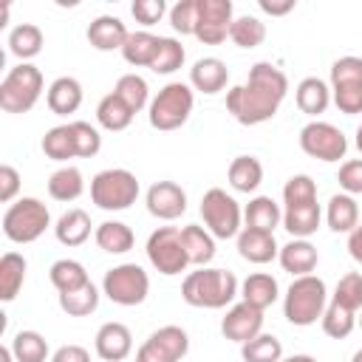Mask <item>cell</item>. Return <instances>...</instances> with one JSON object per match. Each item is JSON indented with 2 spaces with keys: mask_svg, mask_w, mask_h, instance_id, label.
<instances>
[{
  "mask_svg": "<svg viewBox=\"0 0 362 362\" xmlns=\"http://www.w3.org/2000/svg\"><path fill=\"white\" fill-rule=\"evenodd\" d=\"M288 90V79L272 62H257L249 71V82L226 93V110L240 124H260L272 119Z\"/></svg>",
  "mask_w": 362,
  "mask_h": 362,
  "instance_id": "cell-1",
  "label": "cell"
},
{
  "mask_svg": "<svg viewBox=\"0 0 362 362\" xmlns=\"http://www.w3.org/2000/svg\"><path fill=\"white\" fill-rule=\"evenodd\" d=\"M235 294H238V280L226 269L189 272L181 286V297L195 308H223L226 303H232Z\"/></svg>",
  "mask_w": 362,
  "mask_h": 362,
  "instance_id": "cell-2",
  "label": "cell"
},
{
  "mask_svg": "<svg viewBox=\"0 0 362 362\" xmlns=\"http://www.w3.org/2000/svg\"><path fill=\"white\" fill-rule=\"evenodd\" d=\"M283 314L291 325H314L325 314V283L314 274L297 277L283 303Z\"/></svg>",
  "mask_w": 362,
  "mask_h": 362,
  "instance_id": "cell-3",
  "label": "cell"
},
{
  "mask_svg": "<svg viewBox=\"0 0 362 362\" xmlns=\"http://www.w3.org/2000/svg\"><path fill=\"white\" fill-rule=\"evenodd\" d=\"M42 93V74L34 65H17L0 82V107L6 113H28Z\"/></svg>",
  "mask_w": 362,
  "mask_h": 362,
  "instance_id": "cell-4",
  "label": "cell"
},
{
  "mask_svg": "<svg viewBox=\"0 0 362 362\" xmlns=\"http://www.w3.org/2000/svg\"><path fill=\"white\" fill-rule=\"evenodd\" d=\"M90 198L99 209L107 212L127 209L139 198V181L130 170H102L90 181Z\"/></svg>",
  "mask_w": 362,
  "mask_h": 362,
  "instance_id": "cell-5",
  "label": "cell"
},
{
  "mask_svg": "<svg viewBox=\"0 0 362 362\" xmlns=\"http://www.w3.org/2000/svg\"><path fill=\"white\" fill-rule=\"evenodd\" d=\"M48 226V209L37 198H20L11 204L3 215V232L14 243H31L37 240Z\"/></svg>",
  "mask_w": 362,
  "mask_h": 362,
  "instance_id": "cell-6",
  "label": "cell"
},
{
  "mask_svg": "<svg viewBox=\"0 0 362 362\" xmlns=\"http://www.w3.org/2000/svg\"><path fill=\"white\" fill-rule=\"evenodd\" d=\"M192 113V90L181 82H170L150 105V124L156 130H178Z\"/></svg>",
  "mask_w": 362,
  "mask_h": 362,
  "instance_id": "cell-7",
  "label": "cell"
},
{
  "mask_svg": "<svg viewBox=\"0 0 362 362\" xmlns=\"http://www.w3.org/2000/svg\"><path fill=\"white\" fill-rule=\"evenodd\" d=\"M201 218L215 238H235L240 229V206L221 187H212L201 198Z\"/></svg>",
  "mask_w": 362,
  "mask_h": 362,
  "instance_id": "cell-8",
  "label": "cell"
},
{
  "mask_svg": "<svg viewBox=\"0 0 362 362\" xmlns=\"http://www.w3.org/2000/svg\"><path fill=\"white\" fill-rule=\"evenodd\" d=\"M105 294L116 303V305H139L144 303L147 291H150V277L141 266L136 263H122L110 272H105Z\"/></svg>",
  "mask_w": 362,
  "mask_h": 362,
  "instance_id": "cell-9",
  "label": "cell"
},
{
  "mask_svg": "<svg viewBox=\"0 0 362 362\" xmlns=\"http://www.w3.org/2000/svg\"><path fill=\"white\" fill-rule=\"evenodd\" d=\"M147 257L161 274H181L189 266L181 232L175 226H158L147 240Z\"/></svg>",
  "mask_w": 362,
  "mask_h": 362,
  "instance_id": "cell-10",
  "label": "cell"
},
{
  "mask_svg": "<svg viewBox=\"0 0 362 362\" xmlns=\"http://www.w3.org/2000/svg\"><path fill=\"white\" fill-rule=\"evenodd\" d=\"M300 147L305 156L320 158V161H339L348 150V141L342 130H337L328 122H308L300 130Z\"/></svg>",
  "mask_w": 362,
  "mask_h": 362,
  "instance_id": "cell-11",
  "label": "cell"
},
{
  "mask_svg": "<svg viewBox=\"0 0 362 362\" xmlns=\"http://www.w3.org/2000/svg\"><path fill=\"white\" fill-rule=\"evenodd\" d=\"M232 25V3L229 0H198V23L195 37L206 45H218L226 40Z\"/></svg>",
  "mask_w": 362,
  "mask_h": 362,
  "instance_id": "cell-12",
  "label": "cell"
},
{
  "mask_svg": "<svg viewBox=\"0 0 362 362\" xmlns=\"http://www.w3.org/2000/svg\"><path fill=\"white\" fill-rule=\"evenodd\" d=\"M263 328V311L249 305V303H238L226 311V317L221 320V334L232 342H249L260 334Z\"/></svg>",
  "mask_w": 362,
  "mask_h": 362,
  "instance_id": "cell-13",
  "label": "cell"
},
{
  "mask_svg": "<svg viewBox=\"0 0 362 362\" xmlns=\"http://www.w3.org/2000/svg\"><path fill=\"white\" fill-rule=\"evenodd\" d=\"M147 209L161 221H173L187 209V192L175 181H156L147 189Z\"/></svg>",
  "mask_w": 362,
  "mask_h": 362,
  "instance_id": "cell-14",
  "label": "cell"
},
{
  "mask_svg": "<svg viewBox=\"0 0 362 362\" xmlns=\"http://www.w3.org/2000/svg\"><path fill=\"white\" fill-rule=\"evenodd\" d=\"M133 348V337H130V328L122 325V322H105L96 334V354L105 359V362H119L130 354Z\"/></svg>",
  "mask_w": 362,
  "mask_h": 362,
  "instance_id": "cell-15",
  "label": "cell"
},
{
  "mask_svg": "<svg viewBox=\"0 0 362 362\" xmlns=\"http://www.w3.org/2000/svg\"><path fill=\"white\" fill-rule=\"evenodd\" d=\"M127 28L119 17H110V14H102L96 17L90 25H88V42L96 48V51H116V48H124L127 42Z\"/></svg>",
  "mask_w": 362,
  "mask_h": 362,
  "instance_id": "cell-16",
  "label": "cell"
},
{
  "mask_svg": "<svg viewBox=\"0 0 362 362\" xmlns=\"http://www.w3.org/2000/svg\"><path fill=\"white\" fill-rule=\"evenodd\" d=\"M189 79H192V85H195L201 93H218V90H223L226 82H229V68H226V62H221L218 57H204V59H198V62L192 65Z\"/></svg>",
  "mask_w": 362,
  "mask_h": 362,
  "instance_id": "cell-17",
  "label": "cell"
},
{
  "mask_svg": "<svg viewBox=\"0 0 362 362\" xmlns=\"http://www.w3.org/2000/svg\"><path fill=\"white\" fill-rule=\"evenodd\" d=\"M238 252L243 260L249 263H269L277 255V243L272 232H260V229H243L238 235Z\"/></svg>",
  "mask_w": 362,
  "mask_h": 362,
  "instance_id": "cell-18",
  "label": "cell"
},
{
  "mask_svg": "<svg viewBox=\"0 0 362 362\" xmlns=\"http://www.w3.org/2000/svg\"><path fill=\"white\" fill-rule=\"evenodd\" d=\"M82 105V85L74 76H59L48 88V107L57 116H68Z\"/></svg>",
  "mask_w": 362,
  "mask_h": 362,
  "instance_id": "cell-19",
  "label": "cell"
},
{
  "mask_svg": "<svg viewBox=\"0 0 362 362\" xmlns=\"http://www.w3.org/2000/svg\"><path fill=\"white\" fill-rule=\"evenodd\" d=\"M280 266L297 277H305L317 269V249L308 240H291L280 249Z\"/></svg>",
  "mask_w": 362,
  "mask_h": 362,
  "instance_id": "cell-20",
  "label": "cell"
},
{
  "mask_svg": "<svg viewBox=\"0 0 362 362\" xmlns=\"http://www.w3.org/2000/svg\"><path fill=\"white\" fill-rule=\"evenodd\" d=\"M25 269H28L25 257L17 252H6L0 257V300L3 303H11L17 297V291L25 283Z\"/></svg>",
  "mask_w": 362,
  "mask_h": 362,
  "instance_id": "cell-21",
  "label": "cell"
},
{
  "mask_svg": "<svg viewBox=\"0 0 362 362\" xmlns=\"http://www.w3.org/2000/svg\"><path fill=\"white\" fill-rule=\"evenodd\" d=\"M54 232H57V240H59L62 246H79V243H85L88 235H90V218H88L85 209H68V212L57 221Z\"/></svg>",
  "mask_w": 362,
  "mask_h": 362,
  "instance_id": "cell-22",
  "label": "cell"
},
{
  "mask_svg": "<svg viewBox=\"0 0 362 362\" xmlns=\"http://www.w3.org/2000/svg\"><path fill=\"white\" fill-rule=\"evenodd\" d=\"M181 243L187 249L189 263H195V266H204L215 257V240L204 226H184L181 229Z\"/></svg>",
  "mask_w": 362,
  "mask_h": 362,
  "instance_id": "cell-23",
  "label": "cell"
},
{
  "mask_svg": "<svg viewBox=\"0 0 362 362\" xmlns=\"http://www.w3.org/2000/svg\"><path fill=\"white\" fill-rule=\"evenodd\" d=\"M274 300H277V280L272 274L257 272V274H249L243 280V303H249V305H255V308L263 311Z\"/></svg>",
  "mask_w": 362,
  "mask_h": 362,
  "instance_id": "cell-24",
  "label": "cell"
},
{
  "mask_svg": "<svg viewBox=\"0 0 362 362\" xmlns=\"http://www.w3.org/2000/svg\"><path fill=\"white\" fill-rule=\"evenodd\" d=\"M158 45H161V37H153V34H147V31H136V34L127 37L122 54H124V59H127L130 65H147V68H150V65L156 62Z\"/></svg>",
  "mask_w": 362,
  "mask_h": 362,
  "instance_id": "cell-25",
  "label": "cell"
},
{
  "mask_svg": "<svg viewBox=\"0 0 362 362\" xmlns=\"http://www.w3.org/2000/svg\"><path fill=\"white\" fill-rule=\"evenodd\" d=\"M260 181H263V167L255 156H238L229 164V184L238 192H252V189H257Z\"/></svg>",
  "mask_w": 362,
  "mask_h": 362,
  "instance_id": "cell-26",
  "label": "cell"
},
{
  "mask_svg": "<svg viewBox=\"0 0 362 362\" xmlns=\"http://www.w3.org/2000/svg\"><path fill=\"white\" fill-rule=\"evenodd\" d=\"M320 204H305V206H294V209H286V215H283V226H286V232L288 235H294V238H308V235H314L317 232V226H320Z\"/></svg>",
  "mask_w": 362,
  "mask_h": 362,
  "instance_id": "cell-27",
  "label": "cell"
},
{
  "mask_svg": "<svg viewBox=\"0 0 362 362\" xmlns=\"http://www.w3.org/2000/svg\"><path fill=\"white\" fill-rule=\"evenodd\" d=\"M280 206L269 198V195H257L255 201H249L246 206V226L249 229H260V232H274V226L280 223Z\"/></svg>",
  "mask_w": 362,
  "mask_h": 362,
  "instance_id": "cell-28",
  "label": "cell"
},
{
  "mask_svg": "<svg viewBox=\"0 0 362 362\" xmlns=\"http://www.w3.org/2000/svg\"><path fill=\"white\" fill-rule=\"evenodd\" d=\"M48 277H51V283H54V288H57L59 294L76 291V288H82L85 283H90L85 266L76 263V260H57V263L51 266Z\"/></svg>",
  "mask_w": 362,
  "mask_h": 362,
  "instance_id": "cell-29",
  "label": "cell"
},
{
  "mask_svg": "<svg viewBox=\"0 0 362 362\" xmlns=\"http://www.w3.org/2000/svg\"><path fill=\"white\" fill-rule=\"evenodd\" d=\"M297 107L308 116H317V113H325L328 107V88L322 79L317 76H308L297 85Z\"/></svg>",
  "mask_w": 362,
  "mask_h": 362,
  "instance_id": "cell-30",
  "label": "cell"
},
{
  "mask_svg": "<svg viewBox=\"0 0 362 362\" xmlns=\"http://www.w3.org/2000/svg\"><path fill=\"white\" fill-rule=\"evenodd\" d=\"M82 173L76 167H62L48 178V195L54 201H76L82 195Z\"/></svg>",
  "mask_w": 362,
  "mask_h": 362,
  "instance_id": "cell-31",
  "label": "cell"
},
{
  "mask_svg": "<svg viewBox=\"0 0 362 362\" xmlns=\"http://www.w3.org/2000/svg\"><path fill=\"white\" fill-rule=\"evenodd\" d=\"M96 119H99V124L105 127V130H124L130 122H133V110L116 96V93H107L102 102H99V107H96Z\"/></svg>",
  "mask_w": 362,
  "mask_h": 362,
  "instance_id": "cell-32",
  "label": "cell"
},
{
  "mask_svg": "<svg viewBox=\"0 0 362 362\" xmlns=\"http://www.w3.org/2000/svg\"><path fill=\"white\" fill-rule=\"evenodd\" d=\"M359 221V206L351 195H334L328 201V226L334 232H354Z\"/></svg>",
  "mask_w": 362,
  "mask_h": 362,
  "instance_id": "cell-33",
  "label": "cell"
},
{
  "mask_svg": "<svg viewBox=\"0 0 362 362\" xmlns=\"http://www.w3.org/2000/svg\"><path fill=\"white\" fill-rule=\"evenodd\" d=\"M96 243H99V249H105L110 255H124L133 249V232H130V226H124L119 221H107L96 229Z\"/></svg>",
  "mask_w": 362,
  "mask_h": 362,
  "instance_id": "cell-34",
  "label": "cell"
},
{
  "mask_svg": "<svg viewBox=\"0 0 362 362\" xmlns=\"http://www.w3.org/2000/svg\"><path fill=\"white\" fill-rule=\"evenodd\" d=\"M99 305V291L93 283H85L82 288L76 291H68V294H59V308L68 314V317H88L93 314Z\"/></svg>",
  "mask_w": 362,
  "mask_h": 362,
  "instance_id": "cell-35",
  "label": "cell"
},
{
  "mask_svg": "<svg viewBox=\"0 0 362 362\" xmlns=\"http://www.w3.org/2000/svg\"><path fill=\"white\" fill-rule=\"evenodd\" d=\"M8 48H11L14 57L31 59V57H37L42 51V31L37 25H31V23H23L8 34Z\"/></svg>",
  "mask_w": 362,
  "mask_h": 362,
  "instance_id": "cell-36",
  "label": "cell"
},
{
  "mask_svg": "<svg viewBox=\"0 0 362 362\" xmlns=\"http://www.w3.org/2000/svg\"><path fill=\"white\" fill-rule=\"evenodd\" d=\"M42 153H45L51 161H68L71 156H76V144H74L71 124L51 127V130L42 136Z\"/></svg>",
  "mask_w": 362,
  "mask_h": 362,
  "instance_id": "cell-37",
  "label": "cell"
},
{
  "mask_svg": "<svg viewBox=\"0 0 362 362\" xmlns=\"http://www.w3.org/2000/svg\"><path fill=\"white\" fill-rule=\"evenodd\" d=\"M240 356H243V362H280L283 345L272 334H257L255 339L240 345Z\"/></svg>",
  "mask_w": 362,
  "mask_h": 362,
  "instance_id": "cell-38",
  "label": "cell"
},
{
  "mask_svg": "<svg viewBox=\"0 0 362 362\" xmlns=\"http://www.w3.org/2000/svg\"><path fill=\"white\" fill-rule=\"evenodd\" d=\"M11 354L17 362H45L48 356V342L37 331H20L11 339Z\"/></svg>",
  "mask_w": 362,
  "mask_h": 362,
  "instance_id": "cell-39",
  "label": "cell"
},
{
  "mask_svg": "<svg viewBox=\"0 0 362 362\" xmlns=\"http://www.w3.org/2000/svg\"><path fill=\"white\" fill-rule=\"evenodd\" d=\"M229 37H232V42L240 45V48H257V45L266 40V25H263L257 17H249V14H246V17L232 20Z\"/></svg>",
  "mask_w": 362,
  "mask_h": 362,
  "instance_id": "cell-40",
  "label": "cell"
},
{
  "mask_svg": "<svg viewBox=\"0 0 362 362\" xmlns=\"http://www.w3.org/2000/svg\"><path fill=\"white\" fill-rule=\"evenodd\" d=\"M113 93H116L133 113L141 110V107L147 105V82H144L141 76H136V74H124V76H119Z\"/></svg>",
  "mask_w": 362,
  "mask_h": 362,
  "instance_id": "cell-41",
  "label": "cell"
},
{
  "mask_svg": "<svg viewBox=\"0 0 362 362\" xmlns=\"http://www.w3.org/2000/svg\"><path fill=\"white\" fill-rule=\"evenodd\" d=\"M283 201H286V209L317 204V184L308 175H291L283 187Z\"/></svg>",
  "mask_w": 362,
  "mask_h": 362,
  "instance_id": "cell-42",
  "label": "cell"
},
{
  "mask_svg": "<svg viewBox=\"0 0 362 362\" xmlns=\"http://www.w3.org/2000/svg\"><path fill=\"white\" fill-rule=\"evenodd\" d=\"M334 305H342L345 311L356 314L362 308V274L359 272H348L334 291Z\"/></svg>",
  "mask_w": 362,
  "mask_h": 362,
  "instance_id": "cell-43",
  "label": "cell"
},
{
  "mask_svg": "<svg viewBox=\"0 0 362 362\" xmlns=\"http://www.w3.org/2000/svg\"><path fill=\"white\" fill-rule=\"evenodd\" d=\"M184 65V45L173 37H161V45H158V54H156V62L150 65V71L156 74H173Z\"/></svg>",
  "mask_w": 362,
  "mask_h": 362,
  "instance_id": "cell-44",
  "label": "cell"
},
{
  "mask_svg": "<svg viewBox=\"0 0 362 362\" xmlns=\"http://www.w3.org/2000/svg\"><path fill=\"white\" fill-rule=\"evenodd\" d=\"M153 342H158L175 362L178 359H184L187 356V351H189V337H187V331L184 328H178V325H164V328H158L153 337H150Z\"/></svg>",
  "mask_w": 362,
  "mask_h": 362,
  "instance_id": "cell-45",
  "label": "cell"
},
{
  "mask_svg": "<svg viewBox=\"0 0 362 362\" xmlns=\"http://www.w3.org/2000/svg\"><path fill=\"white\" fill-rule=\"evenodd\" d=\"M354 314L351 311H345L342 305H328L325 308V314H322V331L331 337V339H345L351 331H354Z\"/></svg>",
  "mask_w": 362,
  "mask_h": 362,
  "instance_id": "cell-46",
  "label": "cell"
},
{
  "mask_svg": "<svg viewBox=\"0 0 362 362\" xmlns=\"http://www.w3.org/2000/svg\"><path fill=\"white\" fill-rule=\"evenodd\" d=\"M71 133H74V144H76V156L82 158H93L102 147V136L96 133V127H90L88 122H74L71 124Z\"/></svg>",
  "mask_w": 362,
  "mask_h": 362,
  "instance_id": "cell-47",
  "label": "cell"
},
{
  "mask_svg": "<svg viewBox=\"0 0 362 362\" xmlns=\"http://www.w3.org/2000/svg\"><path fill=\"white\" fill-rule=\"evenodd\" d=\"M170 23L178 34H195L198 23V0H178L170 11Z\"/></svg>",
  "mask_w": 362,
  "mask_h": 362,
  "instance_id": "cell-48",
  "label": "cell"
},
{
  "mask_svg": "<svg viewBox=\"0 0 362 362\" xmlns=\"http://www.w3.org/2000/svg\"><path fill=\"white\" fill-rule=\"evenodd\" d=\"M334 102L342 113L354 116L362 113V82H345V85H334Z\"/></svg>",
  "mask_w": 362,
  "mask_h": 362,
  "instance_id": "cell-49",
  "label": "cell"
},
{
  "mask_svg": "<svg viewBox=\"0 0 362 362\" xmlns=\"http://www.w3.org/2000/svg\"><path fill=\"white\" fill-rule=\"evenodd\" d=\"M345 82H362V59L359 57H342L331 65V85Z\"/></svg>",
  "mask_w": 362,
  "mask_h": 362,
  "instance_id": "cell-50",
  "label": "cell"
},
{
  "mask_svg": "<svg viewBox=\"0 0 362 362\" xmlns=\"http://www.w3.org/2000/svg\"><path fill=\"white\" fill-rule=\"evenodd\" d=\"M164 0H136L133 3V17H136V23H141V25H153V23H158L161 20V14H164Z\"/></svg>",
  "mask_w": 362,
  "mask_h": 362,
  "instance_id": "cell-51",
  "label": "cell"
},
{
  "mask_svg": "<svg viewBox=\"0 0 362 362\" xmlns=\"http://www.w3.org/2000/svg\"><path fill=\"white\" fill-rule=\"evenodd\" d=\"M339 187L348 189V192H362V158L356 161H345L339 167Z\"/></svg>",
  "mask_w": 362,
  "mask_h": 362,
  "instance_id": "cell-52",
  "label": "cell"
},
{
  "mask_svg": "<svg viewBox=\"0 0 362 362\" xmlns=\"http://www.w3.org/2000/svg\"><path fill=\"white\" fill-rule=\"evenodd\" d=\"M20 189V173L11 167V164H3L0 167V201L8 204Z\"/></svg>",
  "mask_w": 362,
  "mask_h": 362,
  "instance_id": "cell-53",
  "label": "cell"
},
{
  "mask_svg": "<svg viewBox=\"0 0 362 362\" xmlns=\"http://www.w3.org/2000/svg\"><path fill=\"white\" fill-rule=\"evenodd\" d=\"M136 362H175L158 342H153V339H147L141 348H139V354H136Z\"/></svg>",
  "mask_w": 362,
  "mask_h": 362,
  "instance_id": "cell-54",
  "label": "cell"
},
{
  "mask_svg": "<svg viewBox=\"0 0 362 362\" xmlns=\"http://www.w3.org/2000/svg\"><path fill=\"white\" fill-rule=\"evenodd\" d=\"M51 362H90V356L82 345H62Z\"/></svg>",
  "mask_w": 362,
  "mask_h": 362,
  "instance_id": "cell-55",
  "label": "cell"
},
{
  "mask_svg": "<svg viewBox=\"0 0 362 362\" xmlns=\"http://www.w3.org/2000/svg\"><path fill=\"white\" fill-rule=\"evenodd\" d=\"M260 8L272 17H283L294 8V0H260Z\"/></svg>",
  "mask_w": 362,
  "mask_h": 362,
  "instance_id": "cell-56",
  "label": "cell"
},
{
  "mask_svg": "<svg viewBox=\"0 0 362 362\" xmlns=\"http://www.w3.org/2000/svg\"><path fill=\"white\" fill-rule=\"evenodd\" d=\"M348 252H351V257H354L356 263H362V226H356V229L351 232V238H348Z\"/></svg>",
  "mask_w": 362,
  "mask_h": 362,
  "instance_id": "cell-57",
  "label": "cell"
},
{
  "mask_svg": "<svg viewBox=\"0 0 362 362\" xmlns=\"http://www.w3.org/2000/svg\"><path fill=\"white\" fill-rule=\"evenodd\" d=\"M280 362H317V359H314V356H308V354H294V356L280 359Z\"/></svg>",
  "mask_w": 362,
  "mask_h": 362,
  "instance_id": "cell-58",
  "label": "cell"
},
{
  "mask_svg": "<svg viewBox=\"0 0 362 362\" xmlns=\"http://www.w3.org/2000/svg\"><path fill=\"white\" fill-rule=\"evenodd\" d=\"M11 356H14V354H11V348H6V345H3V348H0V362H11Z\"/></svg>",
  "mask_w": 362,
  "mask_h": 362,
  "instance_id": "cell-59",
  "label": "cell"
},
{
  "mask_svg": "<svg viewBox=\"0 0 362 362\" xmlns=\"http://www.w3.org/2000/svg\"><path fill=\"white\" fill-rule=\"evenodd\" d=\"M356 147H359V153H362V124H359V130H356Z\"/></svg>",
  "mask_w": 362,
  "mask_h": 362,
  "instance_id": "cell-60",
  "label": "cell"
},
{
  "mask_svg": "<svg viewBox=\"0 0 362 362\" xmlns=\"http://www.w3.org/2000/svg\"><path fill=\"white\" fill-rule=\"evenodd\" d=\"M351 362H362V351H356V354H354V359H351Z\"/></svg>",
  "mask_w": 362,
  "mask_h": 362,
  "instance_id": "cell-61",
  "label": "cell"
},
{
  "mask_svg": "<svg viewBox=\"0 0 362 362\" xmlns=\"http://www.w3.org/2000/svg\"><path fill=\"white\" fill-rule=\"evenodd\" d=\"M359 322H362V317H359Z\"/></svg>",
  "mask_w": 362,
  "mask_h": 362,
  "instance_id": "cell-62",
  "label": "cell"
}]
</instances>
